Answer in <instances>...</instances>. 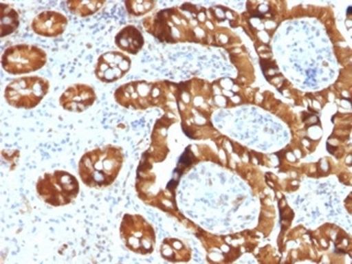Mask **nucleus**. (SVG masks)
Returning a JSON list of instances; mask_svg holds the SVG:
<instances>
[{
	"label": "nucleus",
	"mask_w": 352,
	"mask_h": 264,
	"mask_svg": "<svg viewBox=\"0 0 352 264\" xmlns=\"http://www.w3.org/2000/svg\"><path fill=\"white\" fill-rule=\"evenodd\" d=\"M116 43L124 52L138 54L144 45V38L138 28L134 26H126L116 36Z\"/></svg>",
	"instance_id": "1a4fd4ad"
},
{
	"label": "nucleus",
	"mask_w": 352,
	"mask_h": 264,
	"mask_svg": "<svg viewBox=\"0 0 352 264\" xmlns=\"http://www.w3.org/2000/svg\"><path fill=\"white\" fill-rule=\"evenodd\" d=\"M1 6V37L5 38L11 35L19 26V15L17 11L10 7L7 3H0Z\"/></svg>",
	"instance_id": "9d476101"
},
{
	"label": "nucleus",
	"mask_w": 352,
	"mask_h": 264,
	"mask_svg": "<svg viewBox=\"0 0 352 264\" xmlns=\"http://www.w3.org/2000/svg\"><path fill=\"white\" fill-rule=\"evenodd\" d=\"M50 90V82L41 76H23L6 87L5 98L10 106L33 109L41 102Z\"/></svg>",
	"instance_id": "7ed1b4c3"
},
{
	"label": "nucleus",
	"mask_w": 352,
	"mask_h": 264,
	"mask_svg": "<svg viewBox=\"0 0 352 264\" xmlns=\"http://www.w3.org/2000/svg\"><path fill=\"white\" fill-rule=\"evenodd\" d=\"M120 234L129 249L138 253L148 254L154 247V232L140 217L124 215Z\"/></svg>",
	"instance_id": "39448f33"
},
{
	"label": "nucleus",
	"mask_w": 352,
	"mask_h": 264,
	"mask_svg": "<svg viewBox=\"0 0 352 264\" xmlns=\"http://www.w3.org/2000/svg\"><path fill=\"white\" fill-rule=\"evenodd\" d=\"M96 94L89 85L76 84L70 86L60 98L59 102L64 110L80 113L87 110L96 102Z\"/></svg>",
	"instance_id": "0eeeda50"
},
{
	"label": "nucleus",
	"mask_w": 352,
	"mask_h": 264,
	"mask_svg": "<svg viewBox=\"0 0 352 264\" xmlns=\"http://www.w3.org/2000/svg\"><path fill=\"white\" fill-rule=\"evenodd\" d=\"M104 3L102 1H69L67 3L68 9L74 15L80 17H88L94 15L96 12L102 9Z\"/></svg>",
	"instance_id": "9b49d317"
},
{
	"label": "nucleus",
	"mask_w": 352,
	"mask_h": 264,
	"mask_svg": "<svg viewBox=\"0 0 352 264\" xmlns=\"http://www.w3.org/2000/svg\"><path fill=\"white\" fill-rule=\"evenodd\" d=\"M130 69V60L128 56L120 52H107L98 58L96 63V78L104 82H116L122 78L124 74Z\"/></svg>",
	"instance_id": "423d86ee"
},
{
	"label": "nucleus",
	"mask_w": 352,
	"mask_h": 264,
	"mask_svg": "<svg viewBox=\"0 0 352 264\" xmlns=\"http://www.w3.org/2000/svg\"><path fill=\"white\" fill-rule=\"evenodd\" d=\"M47 62L46 52L31 44H18L7 48L1 56L5 72L13 76L31 74L41 69Z\"/></svg>",
	"instance_id": "20e7f679"
},
{
	"label": "nucleus",
	"mask_w": 352,
	"mask_h": 264,
	"mask_svg": "<svg viewBox=\"0 0 352 264\" xmlns=\"http://www.w3.org/2000/svg\"><path fill=\"white\" fill-rule=\"evenodd\" d=\"M126 6L130 13L134 14V15H142L148 12L153 5L151 3H144V1H135V3H126Z\"/></svg>",
	"instance_id": "f8f14e48"
},
{
	"label": "nucleus",
	"mask_w": 352,
	"mask_h": 264,
	"mask_svg": "<svg viewBox=\"0 0 352 264\" xmlns=\"http://www.w3.org/2000/svg\"><path fill=\"white\" fill-rule=\"evenodd\" d=\"M38 195L50 206L69 205L80 192V184L76 177L64 170L46 173L38 179L36 184Z\"/></svg>",
	"instance_id": "f03ea898"
},
{
	"label": "nucleus",
	"mask_w": 352,
	"mask_h": 264,
	"mask_svg": "<svg viewBox=\"0 0 352 264\" xmlns=\"http://www.w3.org/2000/svg\"><path fill=\"white\" fill-rule=\"evenodd\" d=\"M122 163L120 148L107 145L83 155L78 163V175L88 187L104 188L114 182Z\"/></svg>",
	"instance_id": "f257e3e1"
},
{
	"label": "nucleus",
	"mask_w": 352,
	"mask_h": 264,
	"mask_svg": "<svg viewBox=\"0 0 352 264\" xmlns=\"http://www.w3.org/2000/svg\"><path fill=\"white\" fill-rule=\"evenodd\" d=\"M67 25V17L64 14L56 11L42 12L32 21V30L34 33L47 38H55L62 35Z\"/></svg>",
	"instance_id": "6e6552de"
}]
</instances>
